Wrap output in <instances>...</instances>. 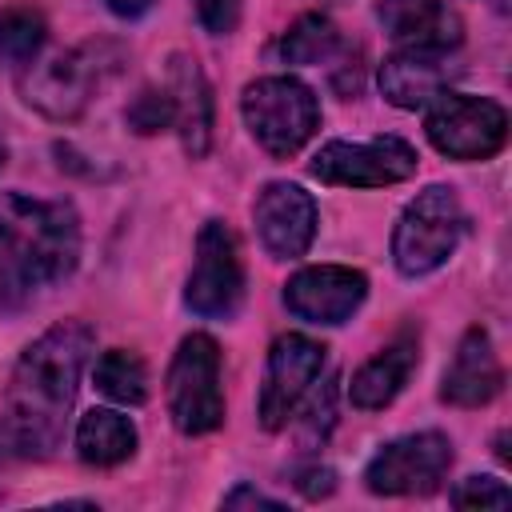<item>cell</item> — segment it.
I'll return each instance as SVG.
<instances>
[{
	"mask_svg": "<svg viewBox=\"0 0 512 512\" xmlns=\"http://www.w3.org/2000/svg\"><path fill=\"white\" fill-rule=\"evenodd\" d=\"M452 504L456 508H508L512 492H508V484L500 476H468L452 492Z\"/></svg>",
	"mask_w": 512,
	"mask_h": 512,
	"instance_id": "24",
	"label": "cell"
},
{
	"mask_svg": "<svg viewBox=\"0 0 512 512\" xmlns=\"http://www.w3.org/2000/svg\"><path fill=\"white\" fill-rule=\"evenodd\" d=\"M308 172L320 184H340V188H384V184H400L416 172V148L404 144L400 136H376L364 144H348V140H328Z\"/></svg>",
	"mask_w": 512,
	"mask_h": 512,
	"instance_id": "10",
	"label": "cell"
},
{
	"mask_svg": "<svg viewBox=\"0 0 512 512\" xmlns=\"http://www.w3.org/2000/svg\"><path fill=\"white\" fill-rule=\"evenodd\" d=\"M168 416L184 436H204L224 424V388H220V348L208 332L180 340L168 364Z\"/></svg>",
	"mask_w": 512,
	"mask_h": 512,
	"instance_id": "6",
	"label": "cell"
},
{
	"mask_svg": "<svg viewBox=\"0 0 512 512\" xmlns=\"http://www.w3.org/2000/svg\"><path fill=\"white\" fill-rule=\"evenodd\" d=\"M88 352L92 328L80 320L52 324L20 352L8 384V404L0 412V460L48 456L60 444Z\"/></svg>",
	"mask_w": 512,
	"mask_h": 512,
	"instance_id": "1",
	"label": "cell"
},
{
	"mask_svg": "<svg viewBox=\"0 0 512 512\" xmlns=\"http://www.w3.org/2000/svg\"><path fill=\"white\" fill-rule=\"evenodd\" d=\"M20 288H24L20 272L0 256V308H12V304H16V296H20Z\"/></svg>",
	"mask_w": 512,
	"mask_h": 512,
	"instance_id": "28",
	"label": "cell"
},
{
	"mask_svg": "<svg viewBox=\"0 0 512 512\" xmlns=\"http://www.w3.org/2000/svg\"><path fill=\"white\" fill-rule=\"evenodd\" d=\"M0 164H4V144H0Z\"/></svg>",
	"mask_w": 512,
	"mask_h": 512,
	"instance_id": "30",
	"label": "cell"
},
{
	"mask_svg": "<svg viewBox=\"0 0 512 512\" xmlns=\"http://www.w3.org/2000/svg\"><path fill=\"white\" fill-rule=\"evenodd\" d=\"M96 388L108 396V400H116V404H124V408H136V404H144L148 400V368H144V360L136 356V352H128V348H108L100 360H96Z\"/></svg>",
	"mask_w": 512,
	"mask_h": 512,
	"instance_id": "20",
	"label": "cell"
},
{
	"mask_svg": "<svg viewBox=\"0 0 512 512\" xmlns=\"http://www.w3.org/2000/svg\"><path fill=\"white\" fill-rule=\"evenodd\" d=\"M244 296V264L236 236L224 220H208L196 236V264L184 288V300L196 316L208 320H228L240 308Z\"/></svg>",
	"mask_w": 512,
	"mask_h": 512,
	"instance_id": "11",
	"label": "cell"
},
{
	"mask_svg": "<svg viewBox=\"0 0 512 512\" xmlns=\"http://www.w3.org/2000/svg\"><path fill=\"white\" fill-rule=\"evenodd\" d=\"M296 488L304 492V496H328L332 488H336V476H332V468H320V464H312V468H304V472H296Z\"/></svg>",
	"mask_w": 512,
	"mask_h": 512,
	"instance_id": "26",
	"label": "cell"
},
{
	"mask_svg": "<svg viewBox=\"0 0 512 512\" xmlns=\"http://www.w3.org/2000/svg\"><path fill=\"white\" fill-rule=\"evenodd\" d=\"M452 468V440L444 432H412L388 440L364 468V484L376 496H428Z\"/></svg>",
	"mask_w": 512,
	"mask_h": 512,
	"instance_id": "8",
	"label": "cell"
},
{
	"mask_svg": "<svg viewBox=\"0 0 512 512\" xmlns=\"http://www.w3.org/2000/svg\"><path fill=\"white\" fill-rule=\"evenodd\" d=\"M128 128H136L140 136H152V132H164V128H176V104L168 96V88H140L124 112Z\"/></svg>",
	"mask_w": 512,
	"mask_h": 512,
	"instance_id": "23",
	"label": "cell"
},
{
	"mask_svg": "<svg viewBox=\"0 0 512 512\" xmlns=\"http://www.w3.org/2000/svg\"><path fill=\"white\" fill-rule=\"evenodd\" d=\"M120 64H124L120 44L84 40L48 64H36L20 80V92L36 112H44L52 120H76L92 104V96L120 72Z\"/></svg>",
	"mask_w": 512,
	"mask_h": 512,
	"instance_id": "3",
	"label": "cell"
},
{
	"mask_svg": "<svg viewBox=\"0 0 512 512\" xmlns=\"http://www.w3.org/2000/svg\"><path fill=\"white\" fill-rule=\"evenodd\" d=\"M48 40V24L32 4H12L0 12V60L32 64Z\"/></svg>",
	"mask_w": 512,
	"mask_h": 512,
	"instance_id": "22",
	"label": "cell"
},
{
	"mask_svg": "<svg viewBox=\"0 0 512 512\" xmlns=\"http://www.w3.org/2000/svg\"><path fill=\"white\" fill-rule=\"evenodd\" d=\"M376 16L388 36L404 48H436L448 52L460 44V16L444 0H376Z\"/></svg>",
	"mask_w": 512,
	"mask_h": 512,
	"instance_id": "16",
	"label": "cell"
},
{
	"mask_svg": "<svg viewBox=\"0 0 512 512\" xmlns=\"http://www.w3.org/2000/svg\"><path fill=\"white\" fill-rule=\"evenodd\" d=\"M424 132L436 144V152L452 160H488L508 140V112L488 96L440 92L428 104Z\"/></svg>",
	"mask_w": 512,
	"mask_h": 512,
	"instance_id": "7",
	"label": "cell"
},
{
	"mask_svg": "<svg viewBox=\"0 0 512 512\" xmlns=\"http://www.w3.org/2000/svg\"><path fill=\"white\" fill-rule=\"evenodd\" d=\"M244 124L268 156H296L320 128V100L296 76H260L240 96Z\"/></svg>",
	"mask_w": 512,
	"mask_h": 512,
	"instance_id": "4",
	"label": "cell"
},
{
	"mask_svg": "<svg viewBox=\"0 0 512 512\" xmlns=\"http://www.w3.org/2000/svg\"><path fill=\"white\" fill-rule=\"evenodd\" d=\"M280 508V500H272V496H264V492H256V488H248V484H240L236 492H228L224 496V508Z\"/></svg>",
	"mask_w": 512,
	"mask_h": 512,
	"instance_id": "27",
	"label": "cell"
},
{
	"mask_svg": "<svg viewBox=\"0 0 512 512\" xmlns=\"http://www.w3.org/2000/svg\"><path fill=\"white\" fill-rule=\"evenodd\" d=\"M192 8L212 36H228L240 20V0H192Z\"/></svg>",
	"mask_w": 512,
	"mask_h": 512,
	"instance_id": "25",
	"label": "cell"
},
{
	"mask_svg": "<svg viewBox=\"0 0 512 512\" xmlns=\"http://www.w3.org/2000/svg\"><path fill=\"white\" fill-rule=\"evenodd\" d=\"M460 236H464V208L456 192L432 184L404 204L392 232V264L404 276H428L440 264H448Z\"/></svg>",
	"mask_w": 512,
	"mask_h": 512,
	"instance_id": "5",
	"label": "cell"
},
{
	"mask_svg": "<svg viewBox=\"0 0 512 512\" xmlns=\"http://www.w3.org/2000/svg\"><path fill=\"white\" fill-rule=\"evenodd\" d=\"M452 68L448 52L436 48H400L380 64V92L396 108H424L448 92Z\"/></svg>",
	"mask_w": 512,
	"mask_h": 512,
	"instance_id": "15",
	"label": "cell"
},
{
	"mask_svg": "<svg viewBox=\"0 0 512 512\" xmlns=\"http://www.w3.org/2000/svg\"><path fill=\"white\" fill-rule=\"evenodd\" d=\"M364 296H368L364 272L344 264H312L284 284L288 312L308 324H344L364 304Z\"/></svg>",
	"mask_w": 512,
	"mask_h": 512,
	"instance_id": "12",
	"label": "cell"
},
{
	"mask_svg": "<svg viewBox=\"0 0 512 512\" xmlns=\"http://www.w3.org/2000/svg\"><path fill=\"white\" fill-rule=\"evenodd\" d=\"M168 96L176 104V128H180V140H184V152L188 156H204L208 152V140H212V88L200 72V64L192 56H172L168 64Z\"/></svg>",
	"mask_w": 512,
	"mask_h": 512,
	"instance_id": "18",
	"label": "cell"
},
{
	"mask_svg": "<svg viewBox=\"0 0 512 512\" xmlns=\"http://www.w3.org/2000/svg\"><path fill=\"white\" fill-rule=\"evenodd\" d=\"M416 360H420L416 336H412V332H400L392 344H384L372 360H364V364L352 372V384H348L352 408H360V412L388 408V404L400 396V388L408 384Z\"/></svg>",
	"mask_w": 512,
	"mask_h": 512,
	"instance_id": "17",
	"label": "cell"
},
{
	"mask_svg": "<svg viewBox=\"0 0 512 512\" xmlns=\"http://www.w3.org/2000/svg\"><path fill=\"white\" fill-rule=\"evenodd\" d=\"M104 4H108L116 16H124V20H136V16H144V12H148L156 0H104Z\"/></svg>",
	"mask_w": 512,
	"mask_h": 512,
	"instance_id": "29",
	"label": "cell"
},
{
	"mask_svg": "<svg viewBox=\"0 0 512 512\" xmlns=\"http://www.w3.org/2000/svg\"><path fill=\"white\" fill-rule=\"evenodd\" d=\"M340 48V32L324 12H304L284 36H280V56L288 64H324Z\"/></svg>",
	"mask_w": 512,
	"mask_h": 512,
	"instance_id": "21",
	"label": "cell"
},
{
	"mask_svg": "<svg viewBox=\"0 0 512 512\" xmlns=\"http://www.w3.org/2000/svg\"><path fill=\"white\" fill-rule=\"evenodd\" d=\"M76 452L92 468H116L136 452V428L112 408H92L76 424Z\"/></svg>",
	"mask_w": 512,
	"mask_h": 512,
	"instance_id": "19",
	"label": "cell"
},
{
	"mask_svg": "<svg viewBox=\"0 0 512 512\" xmlns=\"http://www.w3.org/2000/svg\"><path fill=\"white\" fill-rule=\"evenodd\" d=\"M252 220L260 232V244L276 260H296L308 252L316 236V200L288 180H272L260 188L252 204Z\"/></svg>",
	"mask_w": 512,
	"mask_h": 512,
	"instance_id": "13",
	"label": "cell"
},
{
	"mask_svg": "<svg viewBox=\"0 0 512 512\" xmlns=\"http://www.w3.org/2000/svg\"><path fill=\"white\" fill-rule=\"evenodd\" d=\"M500 384H504V372H500L492 336L484 328H468L456 344L452 364L444 368L440 396L456 408H480L500 392Z\"/></svg>",
	"mask_w": 512,
	"mask_h": 512,
	"instance_id": "14",
	"label": "cell"
},
{
	"mask_svg": "<svg viewBox=\"0 0 512 512\" xmlns=\"http://www.w3.org/2000/svg\"><path fill=\"white\" fill-rule=\"evenodd\" d=\"M0 256L24 284H56L80 260V220L64 200L0 192Z\"/></svg>",
	"mask_w": 512,
	"mask_h": 512,
	"instance_id": "2",
	"label": "cell"
},
{
	"mask_svg": "<svg viewBox=\"0 0 512 512\" xmlns=\"http://www.w3.org/2000/svg\"><path fill=\"white\" fill-rule=\"evenodd\" d=\"M324 356H328V348L300 332H284L272 340L264 384H260V424L268 432H280L296 416L304 396L320 384Z\"/></svg>",
	"mask_w": 512,
	"mask_h": 512,
	"instance_id": "9",
	"label": "cell"
}]
</instances>
